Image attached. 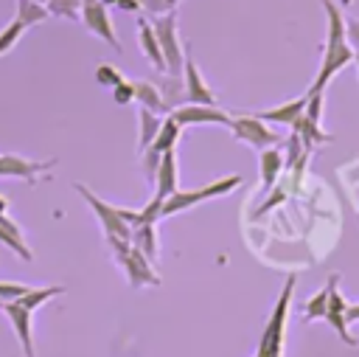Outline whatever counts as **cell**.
Listing matches in <instances>:
<instances>
[{"label":"cell","mask_w":359,"mask_h":357,"mask_svg":"<svg viewBox=\"0 0 359 357\" xmlns=\"http://www.w3.org/2000/svg\"><path fill=\"white\" fill-rule=\"evenodd\" d=\"M328 17V37H325V51H323V65L317 70V79L311 84V93H323L325 84L353 62V48L348 42V28H345V14L334 0H320Z\"/></svg>","instance_id":"1"},{"label":"cell","mask_w":359,"mask_h":357,"mask_svg":"<svg viewBox=\"0 0 359 357\" xmlns=\"http://www.w3.org/2000/svg\"><path fill=\"white\" fill-rule=\"evenodd\" d=\"M294 284L297 278L289 275L278 301H275V309L264 326V335H261V343H258V354L255 357H280L283 351V329H286V315H289V304H292V292H294Z\"/></svg>","instance_id":"2"},{"label":"cell","mask_w":359,"mask_h":357,"mask_svg":"<svg viewBox=\"0 0 359 357\" xmlns=\"http://www.w3.org/2000/svg\"><path fill=\"white\" fill-rule=\"evenodd\" d=\"M149 22H151V31H154V37L160 42V51H163V59H165V73L168 76H180L185 53H182L180 39H177V14H174V8L165 11V14H157Z\"/></svg>","instance_id":"3"},{"label":"cell","mask_w":359,"mask_h":357,"mask_svg":"<svg viewBox=\"0 0 359 357\" xmlns=\"http://www.w3.org/2000/svg\"><path fill=\"white\" fill-rule=\"evenodd\" d=\"M76 191L84 197V202L95 211V216H98V222H101V228H104V233L107 236H121V239H129L132 242V228L118 216V211L109 205V202H104L98 194H93L87 186H81V183H76Z\"/></svg>","instance_id":"4"},{"label":"cell","mask_w":359,"mask_h":357,"mask_svg":"<svg viewBox=\"0 0 359 357\" xmlns=\"http://www.w3.org/2000/svg\"><path fill=\"white\" fill-rule=\"evenodd\" d=\"M81 22L90 34L101 37L107 45H112L115 51H121V42H118V34L112 28V20H109V11L101 0H81Z\"/></svg>","instance_id":"5"},{"label":"cell","mask_w":359,"mask_h":357,"mask_svg":"<svg viewBox=\"0 0 359 357\" xmlns=\"http://www.w3.org/2000/svg\"><path fill=\"white\" fill-rule=\"evenodd\" d=\"M230 129H233V135L238 138V141H244V143H250V146H255V149H269V146H275L278 143V132H272L261 118H255V115H236L233 121H230Z\"/></svg>","instance_id":"6"},{"label":"cell","mask_w":359,"mask_h":357,"mask_svg":"<svg viewBox=\"0 0 359 357\" xmlns=\"http://www.w3.org/2000/svg\"><path fill=\"white\" fill-rule=\"evenodd\" d=\"M185 53V62H182V93H185V101L188 104H208V107H216V98L208 87V82L199 76L194 59H191V48L182 51Z\"/></svg>","instance_id":"7"},{"label":"cell","mask_w":359,"mask_h":357,"mask_svg":"<svg viewBox=\"0 0 359 357\" xmlns=\"http://www.w3.org/2000/svg\"><path fill=\"white\" fill-rule=\"evenodd\" d=\"M180 126H188V124H224L230 126V115L219 107H208V104H182V107H174L168 112Z\"/></svg>","instance_id":"8"},{"label":"cell","mask_w":359,"mask_h":357,"mask_svg":"<svg viewBox=\"0 0 359 357\" xmlns=\"http://www.w3.org/2000/svg\"><path fill=\"white\" fill-rule=\"evenodd\" d=\"M121 267L126 270V278H129V284L135 287V290H140V287H157L160 284V275L151 270V261L140 253V250H129V256L121 261Z\"/></svg>","instance_id":"9"},{"label":"cell","mask_w":359,"mask_h":357,"mask_svg":"<svg viewBox=\"0 0 359 357\" xmlns=\"http://www.w3.org/2000/svg\"><path fill=\"white\" fill-rule=\"evenodd\" d=\"M53 163H56V160L42 163V160H25V157H20V155H0V177H22V180L34 183L36 174L48 171Z\"/></svg>","instance_id":"10"},{"label":"cell","mask_w":359,"mask_h":357,"mask_svg":"<svg viewBox=\"0 0 359 357\" xmlns=\"http://www.w3.org/2000/svg\"><path fill=\"white\" fill-rule=\"evenodd\" d=\"M3 312H6V318L11 320L14 335H17L20 343H22V354H25V357H36V351H34V335H31V309H25V306H20L17 301H11V304L3 306Z\"/></svg>","instance_id":"11"},{"label":"cell","mask_w":359,"mask_h":357,"mask_svg":"<svg viewBox=\"0 0 359 357\" xmlns=\"http://www.w3.org/2000/svg\"><path fill=\"white\" fill-rule=\"evenodd\" d=\"M177 180H180V174H177V157H174V149H168V152H163V157H160V166H157V177H154V197H160V200H168L174 191H177Z\"/></svg>","instance_id":"12"},{"label":"cell","mask_w":359,"mask_h":357,"mask_svg":"<svg viewBox=\"0 0 359 357\" xmlns=\"http://www.w3.org/2000/svg\"><path fill=\"white\" fill-rule=\"evenodd\" d=\"M303 112H306V96H300V98H294V101H286V104H280V107L258 110V112H252V115L261 118V121H272V124H286V126H292Z\"/></svg>","instance_id":"13"},{"label":"cell","mask_w":359,"mask_h":357,"mask_svg":"<svg viewBox=\"0 0 359 357\" xmlns=\"http://www.w3.org/2000/svg\"><path fill=\"white\" fill-rule=\"evenodd\" d=\"M137 37H140V51H143V56L157 67V73H165V59H163L160 42H157V37H154L149 20H137Z\"/></svg>","instance_id":"14"},{"label":"cell","mask_w":359,"mask_h":357,"mask_svg":"<svg viewBox=\"0 0 359 357\" xmlns=\"http://www.w3.org/2000/svg\"><path fill=\"white\" fill-rule=\"evenodd\" d=\"M0 242H3L6 247H11L20 259H25V261L34 259V253L28 250V245H25V239H22V233H20V228H17V222L8 219L6 214H0Z\"/></svg>","instance_id":"15"},{"label":"cell","mask_w":359,"mask_h":357,"mask_svg":"<svg viewBox=\"0 0 359 357\" xmlns=\"http://www.w3.org/2000/svg\"><path fill=\"white\" fill-rule=\"evenodd\" d=\"M132 84H135V98L140 101V107H146V110H151L157 115H168L171 112L154 82H132Z\"/></svg>","instance_id":"16"},{"label":"cell","mask_w":359,"mask_h":357,"mask_svg":"<svg viewBox=\"0 0 359 357\" xmlns=\"http://www.w3.org/2000/svg\"><path fill=\"white\" fill-rule=\"evenodd\" d=\"M258 166H261V180H264V191H269L275 186V180L280 177V169H283V157L278 149H261L258 155Z\"/></svg>","instance_id":"17"},{"label":"cell","mask_w":359,"mask_h":357,"mask_svg":"<svg viewBox=\"0 0 359 357\" xmlns=\"http://www.w3.org/2000/svg\"><path fill=\"white\" fill-rule=\"evenodd\" d=\"M132 247L140 250L151 264L157 261L160 256V247H157V228L154 225H140L132 231Z\"/></svg>","instance_id":"18"},{"label":"cell","mask_w":359,"mask_h":357,"mask_svg":"<svg viewBox=\"0 0 359 357\" xmlns=\"http://www.w3.org/2000/svg\"><path fill=\"white\" fill-rule=\"evenodd\" d=\"M140 135H137V149L140 152H146L149 146H151V141L157 138V132H160V126H163V115H157V112H151V110H146V107H140Z\"/></svg>","instance_id":"19"},{"label":"cell","mask_w":359,"mask_h":357,"mask_svg":"<svg viewBox=\"0 0 359 357\" xmlns=\"http://www.w3.org/2000/svg\"><path fill=\"white\" fill-rule=\"evenodd\" d=\"M180 129H182V126H180L171 115H165V118H163V126H160V132H157V138L151 141L149 149H151L154 155H163V152L174 149V143H177V138H180ZM140 155H143V152H140Z\"/></svg>","instance_id":"20"},{"label":"cell","mask_w":359,"mask_h":357,"mask_svg":"<svg viewBox=\"0 0 359 357\" xmlns=\"http://www.w3.org/2000/svg\"><path fill=\"white\" fill-rule=\"evenodd\" d=\"M205 200V191L202 188H194V191H174L165 202H163V216H171L177 211H185V208H194L196 202Z\"/></svg>","instance_id":"21"},{"label":"cell","mask_w":359,"mask_h":357,"mask_svg":"<svg viewBox=\"0 0 359 357\" xmlns=\"http://www.w3.org/2000/svg\"><path fill=\"white\" fill-rule=\"evenodd\" d=\"M292 129L300 135V141H303L306 149H311L314 143H328V141H331V135H325V132L320 129V124H311L306 115H300V118L292 124Z\"/></svg>","instance_id":"22"},{"label":"cell","mask_w":359,"mask_h":357,"mask_svg":"<svg viewBox=\"0 0 359 357\" xmlns=\"http://www.w3.org/2000/svg\"><path fill=\"white\" fill-rule=\"evenodd\" d=\"M42 20H48V8L36 0H17V22L22 28H31V25H39Z\"/></svg>","instance_id":"23"},{"label":"cell","mask_w":359,"mask_h":357,"mask_svg":"<svg viewBox=\"0 0 359 357\" xmlns=\"http://www.w3.org/2000/svg\"><path fill=\"white\" fill-rule=\"evenodd\" d=\"M65 292V287H59V284H53V287H31L17 304L20 306H25V309H36V306H42V304H48L50 298H56V295H62Z\"/></svg>","instance_id":"24"},{"label":"cell","mask_w":359,"mask_h":357,"mask_svg":"<svg viewBox=\"0 0 359 357\" xmlns=\"http://www.w3.org/2000/svg\"><path fill=\"white\" fill-rule=\"evenodd\" d=\"M325 309H328V290L323 287L317 295H311V298L303 304V323L323 320V318H325Z\"/></svg>","instance_id":"25"},{"label":"cell","mask_w":359,"mask_h":357,"mask_svg":"<svg viewBox=\"0 0 359 357\" xmlns=\"http://www.w3.org/2000/svg\"><path fill=\"white\" fill-rule=\"evenodd\" d=\"M45 8L53 17H67V20H79L81 17V0H48Z\"/></svg>","instance_id":"26"},{"label":"cell","mask_w":359,"mask_h":357,"mask_svg":"<svg viewBox=\"0 0 359 357\" xmlns=\"http://www.w3.org/2000/svg\"><path fill=\"white\" fill-rule=\"evenodd\" d=\"M238 186H241V174H230V177H222V180H213V183L202 186V191H205V200H210V197L230 194V191L238 188Z\"/></svg>","instance_id":"27"},{"label":"cell","mask_w":359,"mask_h":357,"mask_svg":"<svg viewBox=\"0 0 359 357\" xmlns=\"http://www.w3.org/2000/svg\"><path fill=\"white\" fill-rule=\"evenodd\" d=\"M22 31H25V28H22L17 20H11V22H8V25L0 31V56H3V53H8V51H11V48L20 42Z\"/></svg>","instance_id":"28"},{"label":"cell","mask_w":359,"mask_h":357,"mask_svg":"<svg viewBox=\"0 0 359 357\" xmlns=\"http://www.w3.org/2000/svg\"><path fill=\"white\" fill-rule=\"evenodd\" d=\"M95 82L101 84V87H118L121 82H123V76L118 73V67H112V65H107V62H101L98 67H95Z\"/></svg>","instance_id":"29"},{"label":"cell","mask_w":359,"mask_h":357,"mask_svg":"<svg viewBox=\"0 0 359 357\" xmlns=\"http://www.w3.org/2000/svg\"><path fill=\"white\" fill-rule=\"evenodd\" d=\"M163 202L160 197H151L146 208H140V225H157V219H163Z\"/></svg>","instance_id":"30"},{"label":"cell","mask_w":359,"mask_h":357,"mask_svg":"<svg viewBox=\"0 0 359 357\" xmlns=\"http://www.w3.org/2000/svg\"><path fill=\"white\" fill-rule=\"evenodd\" d=\"M311 124H320V118H323V93H306V112H303Z\"/></svg>","instance_id":"31"},{"label":"cell","mask_w":359,"mask_h":357,"mask_svg":"<svg viewBox=\"0 0 359 357\" xmlns=\"http://www.w3.org/2000/svg\"><path fill=\"white\" fill-rule=\"evenodd\" d=\"M31 287H25V284H14V281H0V298L6 301V304H11V301H20L25 292H28Z\"/></svg>","instance_id":"32"},{"label":"cell","mask_w":359,"mask_h":357,"mask_svg":"<svg viewBox=\"0 0 359 357\" xmlns=\"http://www.w3.org/2000/svg\"><path fill=\"white\" fill-rule=\"evenodd\" d=\"M135 98V84L132 82H121L118 87H112V101L115 104H129Z\"/></svg>","instance_id":"33"},{"label":"cell","mask_w":359,"mask_h":357,"mask_svg":"<svg viewBox=\"0 0 359 357\" xmlns=\"http://www.w3.org/2000/svg\"><path fill=\"white\" fill-rule=\"evenodd\" d=\"M137 3H140L143 8H149L154 17H157V14H165V11H171V8H174V3H171V0H137Z\"/></svg>","instance_id":"34"},{"label":"cell","mask_w":359,"mask_h":357,"mask_svg":"<svg viewBox=\"0 0 359 357\" xmlns=\"http://www.w3.org/2000/svg\"><path fill=\"white\" fill-rule=\"evenodd\" d=\"M345 28H348V42L353 51H359V17H345Z\"/></svg>","instance_id":"35"},{"label":"cell","mask_w":359,"mask_h":357,"mask_svg":"<svg viewBox=\"0 0 359 357\" xmlns=\"http://www.w3.org/2000/svg\"><path fill=\"white\" fill-rule=\"evenodd\" d=\"M280 200H283V191H280V188H278V191H275V194H272V197H269V202H264V205H261V208H258V211H255V216H258V214H266V211H269V208H272V205H278V202H280Z\"/></svg>","instance_id":"36"},{"label":"cell","mask_w":359,"mask_h":357,"mask_svg":"<svg viewBox=\"0 0 359 357\" xmlns=\"http://www.w3.org/2000/svg\"><path fill=\"white\" fill-rule=\"evenodd\" d=\"M115 8H123V11H132V14H135V11L140 8V3H137V0H118Z\"/></svg>","instance_id":"37"},{"label":"cell","mask_w":359,"mask_h":357,"mask_svg":"<svg viewBox=\"0 0 359 357\" xmlns=\"http://www.w3.org/2000/svg\"><path fill=\"white\" fill-rule=\"evenodd\" d=\"M345 320H348V323L359 320V304H348V309H345Z\"/></svg>","instance_id":"38"},{"label":"cell","mask_w":359,"mask_h":357,"mask_svg":"<svg viewBox=\"0 0 359 357\" xmlns=\"http://www.w3.org/2000/svg\"><path fill=\"white\" fill-rule=\"evenodd\" d=\"M6 208H8V202H6V197L0 194V214H6Z\"/></svg>","instance_id":"39"},{"label":"cell","mask_w":359,"mask_h":357,"mask_svg":"<svg viewBox=\"0 0 359 357\" xmlns=\"http://www.w3.org/2000/svg\"><path fill=\"white\" fill-rule=\"evenodd\" d=\"M104 6H118V0H101Z\"/></svg>","instance_id":"40"},{"label":"cell","mask_w":359,"mask_h":357,"mask_svg":"<svg viewBox=\"0 0 359 357\" xmlns=\"http://www.w3.org/2000/svg\"><path fill=\"white\" fill-rule=\"evenodd\" d=\"M353 65L359 67V51H353Z\"/></svg>","instance_id":"41"},{"label":"cell","mask_w":359,"mask_h":357,"mask_svg":"<svg viewBox=\"0 0 359 357\" xmlns=\"http://www.w3.org/2000/svg\"><path fill=\"white\" fill-rule=\"evenodd\" d=\"M3 306H6V301H3V298H0V309H3Z\"/></svg>","instance_id":"42"},{"label":"cell","mask_w":359,"mask_h":357,"mask_svg":"<svg viewBox=\"0 0 359 357\" xmlns=\"http://www.w3.org/2000/svg\"><path fill=\"white\" fill-rule=\"evenodd\" d=\"M36 3H42V6H45V3H48V0H36Z\"/></svg>","instance_id":"43"},{"label":"cell","mask_w":359,"mask_h":357,"mask_svg":"<svg viewBox=\"0 0 359 357\" xmlns=\"http://www.w3.org/2000/svg\"><path fill=\"white\" fill-rule=\"evenodd\" d=\"M171 3H174V6H177V0H171Z\"/></svg>","instance_id":"44"}]
</instances>
